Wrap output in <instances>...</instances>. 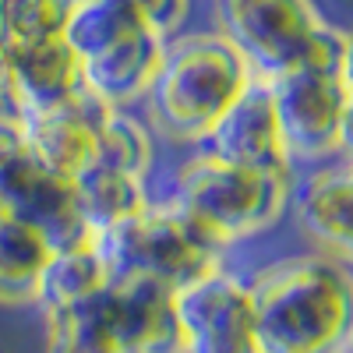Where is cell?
<instances>
[{"instance_id":"obj_1","label":"cell","mask_w":353,"mask_h":353,"mask_svg":"<svg viewBox=\"0 0 353 353\" xmlns=\"http://www.w3.org/2000/svg\"><path fill=\"white\" fill-rule=\"evenodd\" d=\"M261 353H350V265L307 251L286 254L248 279Z\"/></svg>"},{"instance_id":"obj_2","label":"cell","mask_w":353,"mask_h":353,"mask_svg":"<svg viewBox=\"0 0 353 353\" xmlns=\"http://www.w3.org/2000/svg\"><path fill=\"white\" fill-rule=\"evenodd\" d=\"M244 57L219 32L170 36L145 92V124L173 145H201L219 113L251 85Z\"/></svg>"},{"instance_id":"obj_3","label":"cell","mask_w":353,"mask_h":353,"mask_svg":"<svg viewBox=\"0 0 353 353\" xmlns=\"http://www.w3.org/2000/svg\"><path fill=\"white\" fill-rule=\"evenodd\" d=\"M61 39L78 61L81 92L121 110L145 99L166 46V36L128 0H81L71 8Z\"/></svg>"},{"instance_id":"obj_4","label":"cell","mask_w":353,"mask_h":353,"mask_svg":"<svg viewBox=\"0 0 353 353\" xmlns=\"http://www.w3.org/2000/svg\"><path fill=\"white\" fill-rule=\"evenodd\" d=\"M290 188L293 173L233 166L198 149L176 166L166 201L226 251L272 230L290 209Z\"/></svg>"},{"instance_id":"obj_5","label":"cell","mask_w":353,"mask_h":353,"mask_svg":"<svg viewBox=\"0 0 353 353\" xmlns=\"http://www.w3.org/2000/svg\"><path fill=\"white\" fill-rule=\"evenodd\" d=\"M92 248L110 279H152L159 286H184L223 265V248L166 198H152L138 212L96 230Z\"/></svg>"},{"instance_id":"obj_6","label":"cell","mask_w":353,"mask_h":353,"mask_svg":"<svg viewBox=\"0 0 353 353\" xmlns=\"http://www.w3.org/2000/svg\"><path fill=\"white\" fill-rule=\"evenodd\" d=\"M290 166H321L346 156L350 145V50L297 64L265 81Z\"/></svg>"},{"instance_id":"obj_7","label":"cell","mask_w":353,"mask_h":353,"mask_svg":"<svg viewBox=\"0 0 353 353\" xmlns=\"http://www.w3.org/2000/svg\"><path fill=\"white\" fill-rule=\"evenodd\" d=\"M216 32L261 81L350 50L346 32L321 18L314 0H216Z\"/></svg>"},{"instance_id":"obj_8","label":"cell","mask_w":353,"mask_h":353,"mask_svg":"<svg viewBox=\"0 0 353 353\" xmlns=\"http://www.w3.org/2000/svg\"><path fill=\"white\" fill-rule=\"evenodd\" d=\"M0 212L36 226L53 251L92 244L96 237L78 212L71 181L32 149L8 113H0Z\"/></svg>"},{"instance_id":"obj_9","label":"cell","mask_w":353,"mask_h":353,"mask_svg":"<svg viewBox=\"0 0 353 353\" xmlns=\"http://www.w3.org/2000/svg\"><path fill=\"white\" fill-rule=\"evenodd\" d=\"M184 353H261L248 279L216 269L173 290Z\"/></svg>"},{"instance_id":"obj_10","label":"cell","mask_w":353,"mask_h":353,"mask_svg":"<svg viewBox=\"0 0 353 353\" xmlns=\"http://www.w3.org/2000/svg\"><path fill=\"white\" fill-rule=\"evenodd\" d=\"M78 92V61L61 36L32 43L0 39V113L28 121V117L64 106Z\"/></svg>"},{"instance_id":"obj_11","label":"cell","mask_w":353,"mask_h":353,"mask_svg":"<svg viewBox=\"0 0 353 353\" xmlns=\"http://www.w3.org/2000/svg\"><path fill=\"white\" fill-rule=\"evenodd\" d=\"M201 149L233 166L293 173L286 149H283V138H279L269 85L261 78H251V85L219 113V121L209 128Z\"/></svg>"},{"instance_id":"obj_12","label":"cell","mask_w":353,"mask_h":353,"mask_svg":"<svg viewBox=\"0 0 353 353\" xmlns=\"http://www.w3.org/2000/svg\"><path fill=\"white\" fill-rule=\"evenodd\" d=\"M350 209H353V176L346 159H332L311 166L307 176L293 181L290 188V209L297 230L314 244V251L329 254L343 265L353 258V230H350Z\"/></svg>"},{"instance_id":"obj_13","label":"cell","mask_w":353,"mask_h":353,"mask_svg":"<svg viewBox=\"0 0 353 353\" xmlns=\"http://www.w3.org/2000/svg\"><path fill=\"white\" fill-rule=\"evenodd\" d=\"M103 304L121 353H184L170 286L152 279H110Z\"/></svg>"},{"instance_id":"obj_14","label":"cell","mask_w":353,"mask_h":353,"mask_svg":"<svg viewBox=\"0 0 353 353\" xmlns=\"http://www.w3.org/2000/svg\"><path fill=\"white\" fill-rule=\"evenodd\" d=\"M96 110H99V99L78 92L64 106L28 117V121H18V124L25 138L32 141V149L57 173H64L71 181L85 163L96 159Z\"/></svg>"},{"instance_id":"obj_15","label":"cell","mask_w":353,"mask_h":353,"mask_svg":"<svg viewBox=\"0 0 353 353\" xmlns=\"http://www.w3.org/2000/svg\"><path fill=\"white\" fill-rule=\"evenodd\" d=\"M71 188H74L78 212L92 226V233L103 226H113L117 219H124V216L138 212L141 205L152 201L149 181H141L134 173H124L117 166H106L99 159L85 163L71 176Z\"/></svg>"},{"instance_id":"obj_16","label":"cell","mask_w":353,"mask_h":353,"mask_svg":"<svg viewBox=\"0 0 353 353\" xmlns=\"http://www.w3.org/2000/svg\"><path fill=\"white\" fill-rule=\"evenodd\" d=\"M106 286V269L96 254L92 244H78V248H57L50 251L39 283H36V307L43 314L50 311H64L71 304H81Z\"/></svg>"},{"instance_id":"obj_17","label":"cell","mask_w":353,"mask_h":353,"mask_svg":"<svg viewBox=\"0 0 353 353\" xmlns=\"http://www.w3.org/2000/svg\"><path fill=\"white\" fill-rule=\"evenodd\" d=\"M50 241L36 226L0 212V304H32L36 283L50 258Z\"/></svg>"},{"instance_id":"obj_18","label":"cell","mask_w":353,"mask_h":353,"mask_svg":"<svg viewBox=\"0 0 353 353\" xmlns=\"http://www.w3.org/2000/svg\"><path fill=\"white\" fill-rule=\"evenodd\" d=\"M96 159L149 181V173L156 166V134L131 110L99 103V110H96Z\"/></svg>"},{"instance_id":"obj_19","label":"cell","mask_w":353,"mask_h":353,"mask_svg":"<svg viewBox=\"0 0 353 353\" xmlns=\"http://www.w3.org/2000/svg\"><path fill=\"white\" fill-rule=\"evenodd\" d=\"M46 321V353H121L103 304V290L81 304L43 314Z\"/></svg>"},{"instance_id":"obj_20","label":"cell","mask_w":353,"mask_h":353,"mask_svg":"<svg viewBox=\"0 0 353 353\" xmlns=\"http://www.w3.org/2000/svg\"><path fill=\"white\" fill-rule=\"evenodd\" d=\"M71 8L64 0H0V39L32 43L57 39L64 32Z\"/></svg>"},{"instance_id":"obj_21","label":"cell","mask_w":353,"mask_h":353,"mask_svg":"<svg viewBox=\"0 0 353 353\" xmlns=\"http://www.w3.org/2000/svg\"><path fill=\"white\" fill-rule=\"evenodd\" d=\"M128 4L166 39L181 32L184 18L191 14V0H128Z\"/></svg>"}]
</instances>
